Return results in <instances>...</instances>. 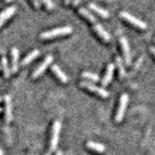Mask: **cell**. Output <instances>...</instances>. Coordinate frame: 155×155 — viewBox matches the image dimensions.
Returning a JSON list of instances; mask_svg holds the SVG:
<instances>
[{"mask_svg":"<svg viewBox=\"0 0 155 155\" xmlns=\"http://www.w3.org/2000/svg\"><path fill=\"white\" fill-rule=\"evenodd\" d=\"M73 32V28L71 26H63V27H57L54 29H51V30H48L40 34V39L42 40H48V39H52V38H56V37H60V36H66V35H70Z\"/></svg>","mask_w":155,"mask_h":155,"instance_id":"cell-1","label":"cell"},{"mask_svg":"<svg viewBox=\"0 0 155 155\" xmlns=\"http://www.w3.org/2000/svg\"><path fill=\"white\" fill-rule=\"evenodd\" d=\"M61 131V122L59 120L54 121L52 125V131H51V138L50 143V151L53 152L56 151L58 142H59V135Z\"/></svg>","mask_w":155,"mask_h":155,"instance_id":"cell-2","label":"cell"},{"mask_svg":"<svg viewBox=\"0 0 155 155\" xmlns=\"http://www.w3.org/2000/svg\"><path fill=\"white\" fill-rule=\"evenodd\" d=\"M119 16H120L121 18L124 19L125 21H127L128 23L132 24L133 26L140 29V30H144V29L147 28V23L143 22V21H140V19H139L138 18L134 17L133 15L127 13V12H120Z\"/></svg>","mask_w":155,"mask_h":155,"instance_id":"cell-3","label":"cell"},{"mask_svg":"<svg viewBox=\"0 0 155 155\" xmlns=\"http://www.w3.org/2000/svg\"><path fill=\"white\" fill-rule=\"evenodd\" d=\"M80 85L81 87H84V88L89 90L91 92H93V93L99 95L100 97H102V98H108L109 97V92L105 90L104 88H102V87H98L96 86L95 84H93L92 82H89V81H81L80 82Z\"/></svg>","mask_w":155,"mask_h":155,"instance_id":"cell-4","label":"cell"},{"mask_svg":"<svg viewBox=\"0 0 155 155\" xmlns=\"http://www.w3.org/2000/svg\"><path fill=\"white\" fill-rule=\"evenodd\" d=\"M128 101H129V96H128V94L123 93L122 95L120 96L118 110H117V113H116V115H115V121L117 123H120L121 121H122L123 117H124L125 110H126V107H127Z\"/></svg>","mask_w":155,"mask_h":155,"instance_id":"cell-5","label":"cell"},{"mask_svg":"<svg viewBox=\"0 0 155 155\" xmlns=\"http://www.w3.org/2000/svg\"><path fill=\"white\" fill-rule=\"evenodd\" d=\"M52 60H53L52 55H48V56H46V58L43 60V62L36 68L35 71L32 73V79H37V78L40 77L43 74V73L47 70V68L50 66V64H51Z\"/></svg>","mask_w":155,"mask_h":155,"instance_id":"cell-6","label":"cell"},{"mask_svg":"<svg viewBox=\"0 0 155 155\" xmlns=\"http://www.w3.org/2000/svg\"><path fill=\"white\" fill-rule=\"evenodd\" d=\"M119 43L121 48H122V52H123V57H124V61L127 65L131 64V51H130V47L127 39L125 37H120L119 38Z\"/></svg>","mask_w":155,"mask_h":155,"instance_id":"cell-7","label":"cell"},{"mask_svg":"<svg viewBox=\"0 0 155 155\" xmlns=\"http://www.w3.org/2000/svg\"><path fill=\"white\" fill-rule=\"evenodd\" d=\"M93 30L95 31L97 36H98L102 41L105 42V43H110V39H111L110 35L105 30V29L103 28V26H102L99 22H96L93 24Z\"/></svg>","mask_w":155,"mask_h":155,"instance_id":"cell-8","label":"cell"},{"mask_svg":"<svg viewBox=\"0 0 155 155\" xmlns=\"http://www.w3.org/2000/svg\"><path fill=\"white\" fill-rule=\"evenodd\" d=\"M5 101V119L6 122L9 123L12 121L13 114H12V99L9 95H6L4 97Z\"/></svg>","mask_w":155,"mask_h":155,"instance_id":"cell-9","label":"cell"},{"mask_svg":"<svg viewBox=\"0 0 155 155\" xmlns=\"http://www.w3.org/2000/svg\"><path fill=\"white\" fill-rule=\"evenodd\" d=\"M16 10H17L16 7L11 6V7H8L5 9L2 13H0V27H1L3 24L6 22L15 13H16Z\"/></svg>","mask_w":155,"mask_h":155,"instance_id":"cell-10","label":"cell"},{"mask_svg":"<svg viewBox=\"0 0 155 155\" xmlns=\"http://www.w3.org/2000/svg\"><path fill=\"white\" fill-rule=\"evenodd\" d=\"M114 63H110L107 67V70H106V74L102 80V85L103 86H107L108 85L111 79H113V75H114Z\"/></svg>","mask_w":155,"mask_h":155,"instance_id":"cell-11","label":"cell"},{"mask_svg":"<svg viewBox=\"0 0 155 155\" xmlns=\"http://www.w3.org/2000/svg\"><path fill=\"white\" fill-rule=\"evenodd\" d=\"M51 71H52L53 74H54V75L56 76L57 79L59 80L61 82H63V84H67L68 81H69V79H68V77H67V75L60 69L59 66H57L56 64H54V65H52V66H51Z\"/></svg>","mask_w":155,"mask_h":155,"instance_id":"cell-12","label":"cell"},{"mask_svg":"<svg viewBox=\"0 0 155 155\" xmlns=\"http://www.w3.org/2000/svg\"><path fill=\"white\" fill-rule=\"evenodd\" d=\"M12 55V67L11 71L12 73H16L18 69V58H19V51L17 48H13L11 51Z\"/></svg>","mask_w":155,"mask_h":155,"instance_id":"cell-13","label":"cell"},{"mask_svg":"<svg viewBox=\"0 0 155 155\" xmlns=\"http://www.w3.org/2000/svg\"><path fill=\"white\" fill-rule=\"evenodd\" d=\"M88 8L91 10V11H93L94 13H96L98 16H100L101 18H108L110 17V14H109L108 11H107V10L101 8L99 6H97V5L94 4V3L88 4Z\"/></svg>","mask_w":155,"mask_h":155,"instance_id":"cell-14","label":"cell"},{"mask_svg":"<svg viewBox=\"0 0 155 155\" xmlns=\"http://www.w3.org/2000/svg\"><path fill=\"white\" fill-rule=\"evenodd\" d=\"M39 54H40V51H39L38 50H33L32 51L29 52L28 54L22 59V61H21V65H22V66L28 65L29 63L32 62L37 56H39Z\"/></svg>","mask_w":155,"mask_h":155,"instance_id":"cell-15","label":"cell"},{"mask_svg":"<svg viewBox=\"0 0 155 155\" xmlns=\"http://www.w3.org/2000/svg\"><path fill=\"white\" fill-rule=\"evenodd\" d=\"M79 14L81 15V16L84 17L85 19H87V21H89L90 23H92V24H94V23L97 22L96 18L88 11V10L85 9V8H80V9H79Z\"/></svg>","mask_w":155,"mask_h":155,"instance_id":"cell-16","label":"cell"},{"mask_svg":"<svg viewBox=\"0 0 155 155\" xmlns=\"http://www.w3.org/2000/svg\"><path fill=\"white\" fill-rule=\"evenodd\" d=\"M86 147L87 148H89L91 150H94V151L96 152H104L105 151V145L104 144H102L100 143H95V142H87L86 143Z\"/></svg>","mask_w":155,"mask_h":155,"instance_id":"cell-17","label":"cell"},{"mask_svg":"<svg viewBox=\"0 0 155 155\" xmlns=\"http://www.w3.org/2000/svg\"><path fill=\"white\" fill-rule=\"evenodd\" d=\"M1 67H2V71L4 73L5 78H9L11 75V71H10V67L8 64V60L5 56L1 57Z\"/></svg>","mask_w":155,"mask_h":155,"instance_id":"cell-18","label":"cell"},{"mask_svg":"<svg viewBox=\"0 0 155 155\" xmlns=\"http://www.w3.org/2000/svg\"><path fill=\"white\" fill-rule=\"evenodd\" d=\"M115 63H116V66L118 68V72H119V77L120 79H123L126 75V72H125V68L123 65V62L121 60V58L119 56H116L115 57Z\"/></svg>","mask_w":155,"mask_h":155,"instance_id":"cell-19","label":"cell"},{"mask_svg":"<svg viewBox=\"0 0 155 155\" xmlns=\"http://www.w3.org/2000/svg\"><path fill=\"white\" fill-rule=\"evenodd\" d=\"M81 77L85 80H88L90 81H94V82L99 81V80H100L98 75L94 74V73H91V72H84L81 74Z\"/></svg>","mask_w":155,"mask_h":155,"instance_id":"cell-20","label":"cell"},{"mask_svg":"<svg viewBox=\"0 0 155 155\" xmlns=\"http://www.w3.org/2000/svg\"><path fill=\"white\" fill-rule=\"evenodd\" d=\"M42 2L44 3V5H45L48 11H51L54 8V4H53L52 0H42Z\"/></svg>","mask_w":155,"mask_h":155,"instance_id":"cell-21","label":"cell"},{"mask_svg":"<svg viewBox=\"0 0 155 155\" xmlns=\"http://www.w3.org/2000/svg\"><path fill=\"white\" fill-rule=\"evenodd\" d=\"M30 1H31L32 5L35 8H39V7H40V2H39L38 0H30Z\"/></svg>","mask_w":155,"mask_h":155,"instance_id":"cell-22","label":"cell"},{"mask_svg":"<svg viewBox=\"0 0 155 155\" xmlns=\"http://www.w3.org/2000/svg\"><path fill=\"white\" fill-rule=\"evenodd\" d=\"M149 51H150V52L152 53V55H153L154 58H155V48H154V47H150V48H149Z\"/></svg>","mask_w":155,"mask_h":155,"instance_id":"cell-23","label":"cell"},{"mask_svg":"<svg viewBox=\"0 0 155 155\" xmlns=\"http://www.w3.org/2000/svg\"><path fill=\"white\" fill-rule=\"evenodd\" d=\"M80 1L81 0H73V6H78V4L80 3Z\"/></svg>","mask_w":155,"mask_h":155,"instance_id":"cell-24","label":"cell"},{"mask_svg":"<svg viewBox=\"0 0 155 155\" xmlns=\"http://www.w3.org/2000/svg\"><path fill=\"white\" fill-rule=\"evenodd\" d=\"M55 155H63V154H62L61 150H56V154Z\"/></svg>","mask_w":155,"mask_h":155,"instance_id":"cell-25","label":"cell"},{"mask_svg":"<svg viewBox=\"0 0 155 155\" xmlns=\"http://www.w3.org/2000/svg\"><path fill=\"white\" fill-rule=\"evenodd\" d=\"M71 2V0H64V3H65V5H68Z\"/></svg>","mask_w":155,"mask_h":155,"instance_id":"cell-26","label":"cell"},{"mask_svg":"<svg viewBox=\"0 0 155 155\" xmlns=\"http://www.w3.org/2000/svg\"><path fill=\"white\" fill-rule=\"evenodd\" d=\"M0 155H4V152L2 149H0Z\"/></svg>","mask_w":155,"mask_h":155,"instance_id":"cell-27","label":"cell"},{"mask_svg":"<svg viewBox=\"0 0 155 155\" xmlns=\"http://www.w3.org/2000/svg\"><path fill=\"white\" fill-rule=\"evenodd\" d=\"M5 1H6V2H11L12 0H5Z\"/></svg>","mask_w":155,"mask_h":155,"instance_id":"cell-28","label":"cell"},{"mask_svg":"<svg viewBox=\"0 0 155 155\" xmlns=\"http://www.w3.org/2000/svg\"><path fill=\"white\" fill-rule=\"evenodd\" d=\"M2 101V98H1V97H0V102H1Z\"/></svg>","mask_w":155,"mask_h":155,"instance_id":"cell-29","label":"cell"},{"mask_svg":"<svg viewBox=\"0 0 155 155\" xmlns=\"http://www.w3.org/2000/svg\"><path fill=\"white\" fill-rule=\"evenodd\" d=\"M45 155H51L50 153H47V154H45Z\"/></svg>","mask_w":155,"mask_h":155,"instance_id":"cell-30","label":"cell"},{"mask_svg":"<svg viewBox=\"0 0 155 155\" xmlns=\"http://www.w3.org/2000/svg\"><path fill=\"white\" fill-rule=\"evenodd\" d=\"M1 110H1V108H0V111H1Z\"/></svg>","mask_w":155,"mask_h":155,"instance_id":"cell-31","label":"cell"}]
</instances>
